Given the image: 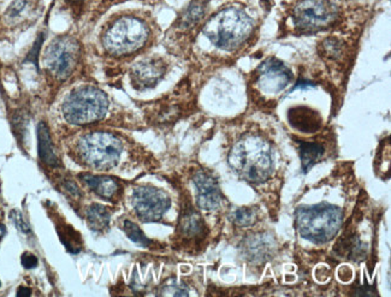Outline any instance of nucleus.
<instances>
[{"label":"nucleus","mask_w":391,"mask_h":297,"mask_svg":"<svg viewBox=\"0 0 391 297\" xmlns=\"http://www.w3.org/2000/svg\"><path fill=\"white\" fill-rule=\"evenodd\" d=\"M149 19L136 12L110 16L100 28L98 42L102 55L108 59H124L142 51L152 40Z\"/></svg>","instance_id":"1"},{"label":"nucleus","mask_w":391,"mask_h":297,"mask_svg":"<svg viewBox=\"0 0 391 297\" xmlns=\"http://www.w3.org/2000/svg\"><path fill=\"white\" fill-rule=\"evenodd\" d=\"M111 102L103 89L93 84L75 86L61 99L59 113L68 126H89L106 119Z\"/></svg>","instance_id":"2"},{"label":"nucleus","mask_w":391,"mask_h":297,"mask_svg":"<svg viewBox=\"0 0 391 297\" xmlns=\"http://www.w3.org/2000/svg\"><path fill=\"white\" fill-rule=\"evenodd\" d=\"M84 47L76 34L57 35L44 48L42 69L52 84L63 86L74 79L84 64Z\"/></svg>","instance_id":"3"},{"label":"nucleus","mask_w":391,"mask_h":297,"mask_svg":"<svg viewBox=\"0 0 391 297\" xmlns=\"http://www.w3.org/2000/svg\"><path fill=\"white\" fill-rule=\"evenodd\" d=\"M229 164L245 181L263 183L274 170L272 149L261 136L245 135L230 151Z\"/></svg>","instance_id":"4"},{"label":"nucleus","mask_w":391,"mask_h":297,"mask_svg":"<svg viewBox=\"0 0 391 297\" xmlns=\"http://www.w3.org/2000/svg\"><path fill=\"white\" fill-rule=\"evenodd\" d=\"M253 27V21L245 11L225 8L206 19L202 34L217 48L231 51L247 41Z\"/></svg>","instance_id":"5"},{"label":"nucleus","mask_w":391,"mask_h":297,"mask_svg":"<svg viewBox=\"0 0 391 297\" xmlns=\"http://www.w3.org/2000/svg\"><path fill=\"white\" fill-rule=\"evenodd\" d=\"M342 220L341 209L332 204L301 206L295 213L298 233L314 243H325L332 240L340 231Z\"/></svg>","instance_id":"6"},{"label":"nucleus","mask_w":391,"mask_h":297,"mask_svg":"<svg viewBox=\"0 0 391 297\" xmlns=\"http://www.w3.org/2000/svg\"><path fill=\"white\" fill-rule=\"evenodd\" d=\"M76 151L86 165L106 170L118 163L123 144L121 139L112 133L93 131L79 136Z\"/></svg>","instance_id":"7"},{"label":"nucleus","mask_w":391,"mask_h":297,"mask_svg":"<svg viewBox=\"0 0 391 297\" xmlns=\"http://www.w3.org/2000/svg\"><path fill=\"white\" fill-rule=\"evenodd\" d=\"M293 19L301 30H321L335 22L337 8L330 0H301L294 8Z\"/></svg>","instance_id":"8"},{"label":"nucleus","mask_w":391,"mask_h":297,"mask_svg":"<svg viewBox=\"0 0 391 297\" xmlns=\"http://www.w3.org/2000/svg\"><path fill=\"white\" fill-rule=\"evenodd\" d=\"M170 204L171 200L168 194L154 186H137L133 193V206L137 217L144 223L160 220Z\"/></svg>","instance_id":"9"},{"label":"nucleus","mask_w":391,"mask_h":297,"mask_svg":"<svg viewBox=\"0 0 391 297\" xmlns=\"http://www.w3.org/2000/svg\"><path fill=\"white\" fill-rule=\"evenodd\" d=\"M169 64L162 57H149L136 61L129 70L131 84L136 90L157 87L168 74Z\"/></svg>","instance_id":"10"},{"label":"nucleus","mask_w":391,"mask_h":297,"mask_svg":"<svg viewBox=\"0 0 391 297\" xmlns=\"http://www.w3.org/2000/svg\"><path fill=\"white\" fill-rule=\"evenodd\" d=\"M42 9V0H12L1 15V23L9 29L28 27L41 15Z\"/></svg>","instance_id":"11"},{"label":"nucleus","mask_w":391,"mask_h":297,"mask_svg":"<svg viewBox=\"0 0 391 297\" xmlns=\"http://www.w3.org/2000/svg\"><path fill=\"white\" fill-rule=\"evenodd\" d=\"M292 73L282 61L275 58L266 61L259 69L258 86L263 92L277 94L290 84Z\"/></svg>","instance_id":"12"},{"label":"nucleus","mask_w":391,"mask_h":297,"mask_svg":"<svg viewBox=\"0 0 391 297\" xmlns=\"http://www.w3.org/2000/svg\"><path fill=\"white\" fill-rule=\"evenodd\" d=\"M194 184L196 188V201L199 207L206 211L218 209L222 202V194L213 177L205 172H198L194 176Z\"/></svg>","instance_id":"13"},{"label":"nucleus","mask_w":391,"mask_h":297,"mask_svg":"<svg viewBox=\"0 0 391 297\" xmlns=\"http://www.w3.org/2000/svg\"><path fill=\"white\" fill-rule=\"evenodd\" d=\"M288 121L294 129L303 133H314L321 126L319 113L307 106L290 108L288 112Z\"/></svg>","instance_id":"14"},{"label":"nucleus","mask_w":391,"mask_h":297,"mask_svg":"<svg viewBox=\"0 0 391 297\" xmlns=\"http://www.w3.org/2000/svg\"><path fill=\"white\" fill-rule=\"evenodd\" d=\"M206 12L207 0H191V3L180 15L175 27L180 32H191L205 19Z\"/></svg>","instance_id":"15"},{"label":"nucleus","mask_w":391,"mask_h":297,"mask_svg":"<svg viewBox=\"0 0 391 297\" xmlns=\"http://www.w3.org/2000/svg\"><path fill=\"white\" fill-rule=\"evenodd\" d=\"M98 0H56L57 8L66 12L74 21V23L88 22L90 15Z\"/></svg>","instance_id":"16"},{"label":"nucleus","mask_w":391,"mask_h":297,"mask_svg":"<svg viewBox=\"0 0 391 297\" xmlns=\"http://www.w3.org/2000/svg\"><path fill=\"white\" fill-rule=\"evenodd\" d=\"M37 151L39 157L42 163L50 165V166H58L59 160L57 157L56 151L53 147L50 129L45 122H40L37 126Z\"/></svg>","instance_id":"17"},{"label":"nucleus","mask_w":391,"mask_h":297,"mask_svg":"<svg viewBox=\"0 0 391 297\" xmlns=\"http://www.w3.org/2000/svg\"><path fill=\"white\" fill-rule=\"evenodd\" d=\"M81 178L86 182V184L95 191V194L102 196L104 199H112L118 191V183L113 178L108 176H94V175H84Z\"/></svg>","instance_id":"18"},{"label":"nucleus","mask_w":391,"mask_h":297,"mask_svg":"<svg viewBox=\"0 0 391 297\" xmlns=\"http://www.w3.org/2000/svg\"><path fill=\"white\" fill-rule=\"evenodd\" d=\"M111 213L103 204H94L87 211V222L89 228L94 231H104L108 227Z\"/></svg>","instance_id":"19"},{"label":"nucleus","mask_w":391,"mask_h":297,"mask_svg":"<svg viewBox=\"0 0 391 297\" xmlns=\"http://www.w3.org/2000/svg\"><path fill=\"white\" fill-rule=\"evenodd\" d=\"M323 155H324V147L321 144L300 142V157H301L303 172H307L318 160H321Z\"/></svg>","instance_id":"20"},{"label":"nucleus","mask_w":391,"mask_h":297,"mask_svg":"<svg viewBox=\"0 0 391 297\" xmlns=\"http://www.w3.org/2000/svg\"><path fill=\"white\" fill-rule=\"evenodd\" d=\"M181 228L182 231L188 236H196L202 229V222L194 211H191L184 214V217L182 219Z\"/></svg>","instance_id":"21"},{"label":"nucleus","mask_w":391,"mask_h":297,"mask_svg":"<svg viewBox=\"0 0 391 297\" xmlns=\"http://www.w3.org/2000/svg\"><path fill=\"white\" fill-rule=\"evenodd\" d=\"M123 229H124L126 236L129 237L131 241L136 243V245L142 247H149L151 245V241H149L147 237L144 236V232L141 231V229L136 224L133 223V222L126 220L124 224H123Z\"/></svg>","instance_id":"22"},{"label":"nucleus","mask_w":391,"mask_h":297,"mask_svg":"<svg viewBox=\"0 0 391 297\" xmlns=\"http://www.w3.org/2000/svg\"><path fill=\"white\" fill-rule=\"evenodd\" d=\"M158 295L160 296H188L189 293L187 291L184 285L178 283L176 280H168L166 283L164 284L162 289L159 290Z\"/></svg>","instance_id":"23"},{"label":"nucleus","mask_w":391,"mask_h":297,"mask_svg":"<svg viewBox=\"0 0 391 297\" xmlns=\"http://www.w3.org/2000/svg\"><path fill=\"white\" fill-rule=\"evenodd\" d=\"M123 1H126V0H98L95 8H94L93 12H92L90 17H89L88 23H97V21H98L105 12H107L111 6L118 4V3H123Z\"/></svg>","instance_id":"24"},{"label":"nucleus","mask_w":391,"mask_h":297,"mask_svg":"<svg viewBox=\"0 0 391 297\" xmlns=\"http://www.w3.org/2000/svg\"><path fill=\"white\" fill-rule=\"evenodd\" d=\"M233 220L235 223L240 225V227H248L251 224L254 223L256 220V213L251 209L248 207H243L235 212L233 214Z\"/></svg>","instance_id":"25"},{"label":"nucleus","mask_w":391,"mask_h":297,"mask_svg":"<svg viewBox=\"0 0 391 297\" xmlns=\"http://www.w3.org/2000/svg\"><path fill=\"white\" fill-rule=\"evenodd\" d=\"M10 218L12 219V222H14L16 228L19 229V231L23 232V233H29L30 232L28 224L24 222L23 217H22V214H21L19 211H17V209L11 211Z\"/></svg>","instance_id":"26"},{"label":"nucleus","mask_w":391,"mask_h":297,"mask_svg":"<svg viewBox=\"0 0 391 297\" xmlns=\"http://www.w3.org/2000/svg\"><path fill=\"white\" fill-rule=\"evenodd\" d=\"M323 48H324L326 55L330 57L340 56L341 51H342L341 42L336 41V40H329V41L326 40L323 45Z\"/></svg>","instance_id":"27"},{"label":"nucleus","mask_w":391,"mask_h":297,"mask_svg":"<svg viewBox=\"0 0 391 297\" xmlns=\"http://www.w3.org/2000/svg\"><path fill=\"white\" fill-rule=\"evenodd\" d=\"M22 266L24 269H35L37 266V258L33 254H23L22 256Z\"/></svg>","instance_id":"28"},{"label":"nucleus","mask_w":391,"mask_h":297,"mask_svg":"<svg viewBox=\"0 0 391 297\" xmlns=\"http://www.w3.org/2000/svg\"><path fill=\"white\" fill-rule=\"evenodd\" d=\"M17 296H30L32 295V290L29 288H24V287H21V288L17 290Z\"/></svg>","instance_id":"29"},{"label":"nucleus","mask_w":391,"mask_h":297,"mask_svg":"<svg viewBox=\"0 0 391 297\" xmlns=\"http://www.w3.org/2000/svg\"><path fill=\"white\" fill-rule=\"evenodd\" d=\"M5 232H6V228H5L4 225H3V224H0V238H1V237L4 236Z\"/></svg>","instance_id":"30"},{"label":"nucleus","mask_w":391,"mask_h":297,"mask_svg":"<svg viewBox=\"0 0 391 297\" xmlns=\"http://www.w3.org/2000/svg\"><path fill=\"white\" fill-rule=\"evenodd\" d=\"M0 287H1V282H0Z\"/></svg>","instance_id":"31"}]
</instances>
